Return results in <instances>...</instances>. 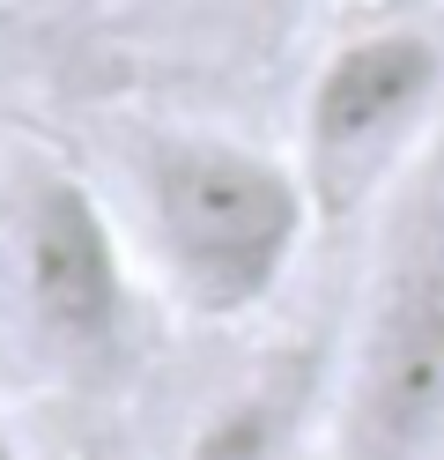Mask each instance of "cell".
<instances>
[{"instance_id":"obj_1","label":"cell","mask_w":444,"mask_h":460,"mask_svg":"<svg viewBox=\"0 0 444 460\" xmlns=\"http://www.w3.org/2000/svg\"><path fill=\"white\" fill-rule=\"evenodd\" d=\"M118 223L148 275L186 320H252L289 282L318 208L296 156L222 127H134L118 156Z\"/></svg>"},{"instance_id":"obj_2","label":"cell","mask_w":444,"mask_h":460,"mask_svg":"<svg viewBox=\"0 0 444 460\" xmlns=\"http://www.w3.org/2000/svg\"><path fill=\"white\" fill-rule=\"evenodd\" d=\"M326 460H444V179L385 200V238L334 357Z\"/></svg>"},{"instance_id":"obj_3","label":"cell","mask_w":444,"mask_h":460,"mask_svg":"<svg viewBox=\"0 0 444 460\" xmlns=\"http://www.w3.org/2000/svg\"><path fill=\"white\" fill-rule=\"evenodd\" d=\"M437 119H444V31L430 22L348 31L311 67L289 149L318 208V230L385 208L422 171Z\"/></svg>"},{"instance_id":"obj_4","label":"cell","mask_w":444,"mask_h":460,"mask_svg":"<svg viewBox=\"0 0 444 460\" xmlns=\"http://www.w3.org/2000/svg\"><path fill=\"white\" fill-rule=\"evenodd\" d=\"M141 261L118 208L67 164H30L8 200V297L30 357L59 379H111L134 357Z\"/></svg>"},{"instance_id":"obj_5","label":"cell","mask_w":444,"mask_h":460,"mask_svg":"<svg viewBox=\"0 0 444 460\" xmlns=\"http://www.w3.org/2000/svg\"><path fill=\"white\" fill-rule=\"evenodd\" d=\"M326 401H334V357L282 349L193 423L178 460H326Z\"/></svg>"},{"instance_id":"obj_6","label":"cell","mask_w":444,"mask_h":460,"mask_svg":"<svg viewBox=\"0 0 444 460\" xmlns=\"http://www.w3.org/2000/svg\"><path fill=\"white\" fill-rule=\"evenodd\" d=\"M0 460H22V446H15V430H8V416H0Z\"/></svg>"},{"instance_id":"obj_7","label":"cell","mask_w":444,"mask_h":460,"mask_svg":"<svg viewBox=\"0 0 444 460\" xmlns=\"http://www.w3.org/2000/svg\"><path fill=\"white\" fill-rule=\"evenodd\" d=\"M0 38H8V15H0Z\"/></svg>"}]
</instances>
